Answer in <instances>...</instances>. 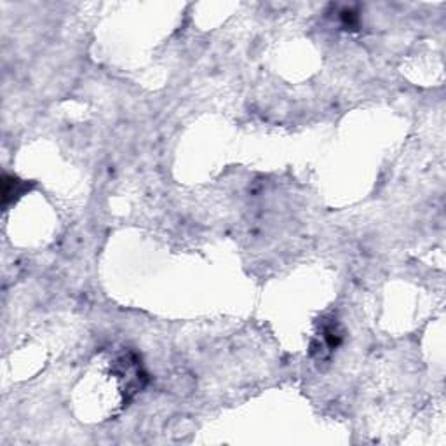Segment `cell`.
I'll list each match as a JSON object with an SVG mask.
<instances>
[{"label": "cell", "mask_w": 446, "mask_h": 446, "mask_svg": "<svg viewBox=\"0 0 446 446\" xmlns=\"http://www.w3.org/2000/svg\"><path fill=\"white\" fill-rule=\"evenodd\" d=\"M27 189H28L27 183L18 180L16 176H13V178H9L7 175L4 176V206H7L11 197H14V201H16L18 197H21V194H23Z\"/></svg>", "instance_id": "7a4b0ae2"}, {"label": "cell", "mask_w": 446, "mask_h": 446, "mask_svg": "<svg viewBox=\"0 0 446 446\" xmlns=\"http://www.w3.org/2000/svg\"><path fill=\"white\" fill-rule=\"evenodd\" d=\"M342 342H344V330L337 321L330 319V321H325L321 325V332L318 333V338L312 344V352L325 359Z\"/></svg>", "instance_id": "6da1fadb"}]
</instances>
